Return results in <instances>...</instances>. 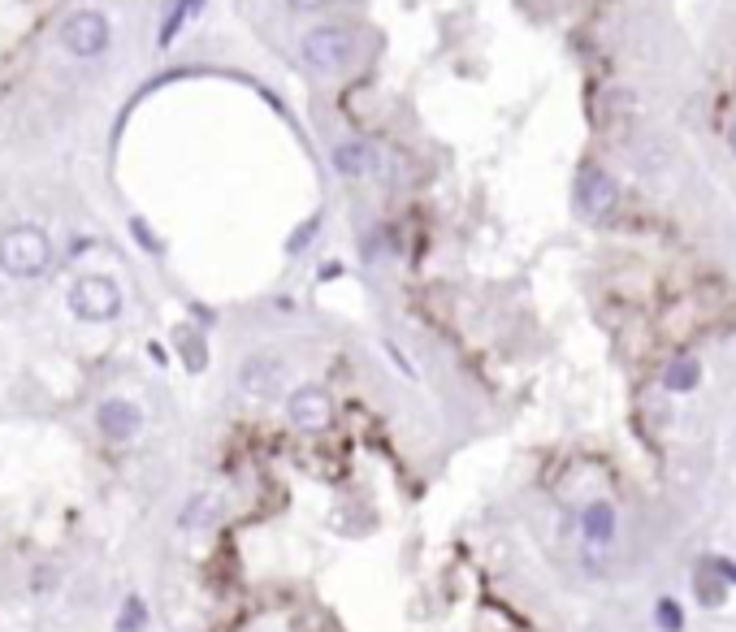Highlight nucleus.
I'll use <instances>...</instances> for the list:
<instances>
[{"instance_id":"20e7f679","label":"nucleus","mask_w":736,"mask_h":632,"mask_svg":"<svg viewBox=\"0 0 736 632\" xmlns=\"http://www.w3.org/2000/svg\"><path fill=\"white\" fill-rule=\"evenodd\" d=\"M61 48L74 57H100L109 48V18L100 9H78L61 22Z\"/></svg>"},{"instance_id":"7ed1b4c3","label":"nucleus","mask_w":736,"mask_h":632,"mask_svg":"<svg viewBox=\"0 0 736 632\" xmlns=\"http://www.w3.org/2000/svg\"><path fill=\"white\" fill-rule=\"evenodd\" d=\"M70 312L78 321H113L117 312H122V291H117L113 278H100V273H87V278H78L70 286Z\"/></svg>"},{"instance_id":"dca6fc26","label":"nucleus","mask_w":736,"mask_h":632,"mask_svg":"<svg viewBox=\"0 0 736 632\" xmlns=\"http://www.w3.org/2000/svg\"><path fill=\"white\" fill-rule=\"evenodd\" d=\"M295 9H321V5H330V0H291Z\"/></svg>"},{"instance_id":"6e6552de","label":"nucleus","mask_w":736,"mask_h":632,"mask_svg":"<svg viewBox=\"0 0 736 632\" xmlns=\"http://www.w3.org/2000/svg\"><path fill=\"white\" fill-rule=\"evenodd\" d=\"M96 425H100L104 438L126 442V438H135V433L143 429V412L130 399H104L100 412H96Z\"/></svg>"},{"instance_id":"4468645a","label":"nucleus","mask_w":736,"mask_h":632,"mask_svg":"<svg viewBox=\"0 0 736 632\" xmlns=\"http://www.w3.org/2000/svg\"><path fill=\"white\" fill-rule=\"evenodd\" d=\"M143 624H148V607L139 598H126L122 615H117V632H143Z\"/></svg>"},{"instance_id":"f8f14e48","label":"nucleus","mask_w":736,"mask_h":632,"mask_svg":"<svg viewBox=\"0 0 736 632\" xmlns=\"http://www.w3.org/2000/svg\"><path fill=\"white\" fill-rule=\"evenodd\" d=\"M698 381H702V364L698 360H672V364H667V373H663V386L676 390V394L693 390Z\"/></svg>"},{"instance_id":"423d86ee","label":"nucleus","mask_w":736,"mask_h":632,"mask_svg":"<svg viewBox=\"0 0 736 632\" xmlns=\"http://www.w3.org/2000/svg\"><path fill=\"white\" fill-rule=\"evenodd\" d=\"M615 204H620V187H615V178L607 169H585V174L576 178V208H581L589 221L611 217Z\"/></svg>"},{"instance_id":"1a4fd4ad","label":"nucleus","mask_w":736,"mask_h":632,"mask_svg":"<svg viewBox=\"0 0 736 632\" xmlns=\"http://www.w3.org/2000/svg\"><path fill=\"white\" fill-rule=\"evenodd\" d=\"M615 533H620V511L611 503H589L581 511V537L589 546H611Z\"/></svg>"},{"instance_id":"2eb2a0df","label":"nucleus","mask_w":736,"mask_h":632,"mask_svg":"<svg viewBox=\"0 0 736 632\" xmlns=\"http://www.w3.org/2000/svg\"><path fill=\"white\" fill-rule=\"evenodd\" d=\"M317 230H321V217H308L304 226H299V230L291 234V247H286V252H291V256H299V252H304V247L312 243V234H317Z\"/></svg>"},{"instance_id":"f03ea898","label":"nucleus","mask_w":736,"mask_h":632,"mask_svg":"<svg viewBox=\"0 0 736 632\" xmlns=\"http://www.w3.org/2000/svg\"><path fill=\"white\" fill-rule=\"evenodd\" d=\"M351 52H356V39H351V31H343V26H317V31H308L299 39V57H304V65L317 74L347 70Z\"/></svg>"},{"instance_id":"f3484780","label":"nucleus","mask_w":736,"mask_h":632,"mask_svg":"<svg viewBox=\"0 0 736 632\" xmlns=\"http://www.w3.org/2000/svg\"><path fill=\"white\" fill-rule=\"evenodd\" d=\"M728 143H732V152H736V117H732V126H728Z\"/></svg>"},{"instance_id":"f257e3e1","label":"nucleus","mask_w":736,"mask_h":632,"mask_svg":"<svg viewBox=\"0 0 736 632\" xmlns=\"http://www.w3.org/2000/svg\"><path fill=\"white\" fill-rule=\"evenodd\" d=\"M52 265V243L39 226H13L0 234V269L9 278H39Z\"/></svg>"},{"instance_id":"0eeeda50","label":"nucleus","mask_w":736,"mask_h":632,"mask_svg":"<svg viewBox=\"0 0 736 632\" xmlns=\"http://www.w3.org/2000/svg\"><path fill=\"white\" fill-rule=\"evenodd\" d=\"M286 381V364L278 355H247L239 364V390L252 399H273Z\"/></svg>"},{"instance_id":"9b49d317","label":"nucleus","mask_w":736,"mask_h":632,"mask_svg":"<svg viewBox=\"0 0 736 632\" xmlns=\"http://www.w3.org/2000/svg\"><path fill=\"white\" fill-rule=\"evenodd\" d=\"M217 516H221V503L213 494H200V498H191V503L182 507L178 524L182 529H208V524H217Z\"/></svg>"},{"instance_id":"39448f33","label":"nucleus","mask_w":736,"mask_h":632,"mask_svg":"<svg viewBox=\"0 0 736 632\" xmlns=\"http://www.w3.org/2000/svg\"><path fill=\"white\" fill-rule=\"evenodd\" d=\"M286 416H291V425L299 433H321L334 425V399L330 390L321 386H299L291 399H286Z\"/></svg>"},{"instance_id":"ddd939ff","label":"nucleus","mask_w":736,"mask_h":632,"mask_svg":"<svg viewBox=\"0 0 736 632\" xmlns=\"http://www.w3.org/2000/svg\"><path fill=\"white\" fill-rule=\"evenodd\" d=\"M654 620H659L663 632H685V611H680L676 598H659V602H654Z\"/></svg>"},{"instance_id":"9d476101","label":"nucleus","mask_w":736,"mask_h":632,"mask_svg":"<svg viewBox=\"0 0 736 632\" xmlns=\"http://www.w3.org/2000/svg\"><path fill=\"white\" fill-rule=\"evenodd\" d=\"M334 169L343 178H368V174H373V148L360 143V139L338 143V148H334Z\"/></svg>"}]
</instances>
